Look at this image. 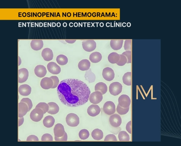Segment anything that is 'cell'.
I'll list each match as a JSON object with an SVG mask.
<instances>
[{
	"label": "cell",
	"mask_w": 181,
	"mask_h": 146,
	"mask_svg": "<svg viewBox=\"0 0 181 146\" xmlns=\"http://www.w3.org/2000/svg\"><path fill=\"white\" fill-rule=\"evenodd\" d=\"M57 91L61 102L70 107H77L85 104L89 100L91 93L87 84L73 79L62 81Z\"/></svg>",
	"instance_id": "obj_1"
},
{
	"label": "cell",
	"mask_w": 181,
	"mask_h": 146,
	"mask_svg": "<svg viewBox=\"0 0 181 146\" xmlns=\"http://www.w3.org/2000/svg\"><path fill=\"white\" fill-rule=\"evenodd\" d=\"M66 122L68 126L71 127H76L80 123V118L77 115L74 113H70L67 115Z\"/></svg>",
	"instance_id": "obj_2"
},
{
	"label": "cell",
	"mask_w": 181,
	"mask_h": 146,
	"mask_svg": "<svg viewBox=\"0 0 181 146\" xmlns=\"http://www.w3.org/2000/svg\"><path fill=\"white\" fill-rule=\"evenodd\" d=\"M44 111L40 108L34 109L30 114V118L33 121L38 122L42 120L44 114Z\"/></svg>",
	"instance_id": "obj_3"
},
{
	"label": "cell",
	"mask_w": 181,
	"mask_h": 146,
	"mask_svg": "<svg viewBox=\"0 0 181 146\" xmlns=\"http://www.w3.org/2000/svg\"><path fill=\"white\" fill-rule=\"evenodd\" d=\"M122 86L121 84L118 82H113L110 85L109 91L110 94L114 96L118 95L122 92Z\"/></svg>",
	"instance_id": "obj_4"
},
{
	"label": "cell",
	"mask_w": 181,
	"mask_h": 146,
	"mask_svg": "<svg viewBox=\"0 0 181 146\" xmlns=\"http://www.w3.org/2000/svg\"><path fill=\"white\" fill-rule=\"evenodd\" d=\"M82 45L84 51L88 52H91L95 49L97 45L96 43L94 40L87 39L83 41Z\"/></svg>",
	"instance_id": "obj_5"
},
{
	"label": "cell",
	"mask_w": 181,
	"mask_h": 146,
	"mask_svg": "<svg viewBox=\"0 0 181 146\" xmlns=\"http://www.w3.org/2000/svg\"><path fill=\"white\" fill-rule=\"evenodd\" d=\"M103 99V94L101 93L96 91L90 94L89 100L92 104H99Z\"/></svg>",
	"instance_id": "obj_6"
},
{
	"label": "cell",
	"mask_w": 181,
	"mask_h": 146,
	"mask_svg": "<svg viewBox=\"0 0 181 146\" xmlns=\"http://www.w3.org/2000/svg\"><path fill=\"white\" fill-rule=\"evenodd\" d=\"M103 111L106 114L111 115L116 111V108L114 103L111 101H108L105 103L103 106Z\"/></svg>",
	"instance_id": "obj_7"
},
{
	"label": "cell",
	"mask_w": 181,
	"mask_h": 146,
	"mask_svg": "<svg viewBox=\"0 0 181 146\" xmlns=\"http://www.w3.org/2000/svg\"><path fill=\"white\" fill-rule=\"evenodd\" d=\"M102 75L105 80L108 81H111L115 78V73L112 68L106 67L103 70Z\"/></svg>",
	"instance_id": "obj_8"
},
{
	"label": "cell",
	"mask_w": 181,
	"mask_h": 146,
	"mask_svg": "<svg viewBox=\"0 0 181 146\" xmlns=\"http://www.w3.org/2000/svg\"><path fill=\"white\" fill-rule=\"evenodd\" d=\"M29 72L26 68H22L18 70V82L19 83H23L28 79Z\"/></svg>",
	"instance_id": "obj_9"
},
{
	"label": "cell",
	"mask_w": 181,
	"mask_h": 146,
	"mask_svg": "<svg viewBox=\"0 0 181 146\" xmlns=\"http://www.w3.org/2000/svg\"><path fill=\"white\" fill-rule=\"evenodd\" d=\"M119 104L121 107L127 108L130 107L131 99L129 96L126 95H121L118 99Z\"/></svg>",
	"instance_id": "obj_10"
},
{
	"label": "cell",
	"mask_w": 181,
	"mask_h": 146,
	"mask_svg": "<svg viewBox=\"0 0 181 146\" xmlns=\"http://www.w3.org/2000/svg\"><path fill=\"white\" fill-rule=\"evenodd\" d=\"M109 121L110 124L112 126L115 128H118L121 124L122 118L118 114H113L110 117Z\"/></svg>",
	"instance_id": "obj_11"
},
{
	"label": "cell",
	"mask_w": 181,
	"mask_h": 146,
	"mask_svg": "<svg viewBox=\"0 0 181 146\" xmlns=\"http://www.w3.org/2000/svg\"><path fill=\"white\" fill-rule=\"evenodd\" d=\"M29 111V107L24 102H20L18 104V116L22 117L25 116Z\"/></svg>",
	"instance_id": "obj_12"
},
{
	"label": "cell",
	"mask_w": 181,
	"mask_h": 146,
	"mask_svg": "<svg viewBox=\"0 0 181 146\" xmlns=\"http://www.w3.org/2000/svg\"><path fill=\"white\" fill-rule=\"evenodd\" d=\"M47 69L50 73L53 74H58L61 72V68L56 63L51 62L48 64Z\"/></svg>",
	"instance_id": "obj_13"
},
{
	"label": "cell",
	"mask_w": 181,
	"mask_h": 146,
	"mask_svg": "<svg viewBox=\"0 0 181 146\" xmlns=\"http://www.w3.org/2000/svg\"><path fill=\"white\" fill-rule=\"evenodd\" d=\"M100 112V108L97 105H91L87 110L88 114L91 116H96L99 115Z\"/></svg>",
	"instance_id": "obj_14"
},
{
	"label": "cell",
	"mask_w": 181,
	"mask_h": 146,
	"mask_svg": "<svg viewBox=\"0 0 181 146\" xmlns=\"http://www.w3.org/2000/svg\"><path fill=\"white\" fill-rule=\"evenodd\" d=\"M53 85V81L50 78L45 77L41 80L40 85L43 89L45 90L52 89Z\"/></svg>",
	"instance_id": "obj_15"
},
{
	"label": "cell",
	"mask_w": 181,
	"mask_h": 146,
	"mask_svg": "<svg viewBox=\"0 0 181 146\" xmlns=\"http://www.w3.org/2000/svg\"><path fill=\"white\" fill-rule=\"evenodd\" d=\"M34 73L37 77L39 78H43L45 76L47 71L45 67L43 65H38L34 69Z\"/></svg>",
	"instance_id": "obj_16"
},
{
	"label": "cell",
	"mask_w": 181,
	"mask_h": 146,
	"mask_svg": "<svg viewBox=\"0 0 181 146\" xmlns=\"http://www.w3.org/2000/svg\"><path fill=\"white\" fill-rule=\"evenodd\" d=\"M41 55L46 61H50L53 59V52L52 50L48 48H46L43 50Z\"/></svg>",
	"instance_id": "obj_17"
},
{
	"label": "cell",
	"mask_w": 181,
	"mask_h": 146,
	"mask_svg": "<svg viewBox=\"0 0 181 146\" xmlns=\"http://www.w3.org/2000/svg\"><path fill=\"white\" fill-rule=\"evenodd\" d=\"M31 91V88L26 84L21 85L18 89V92L20 95L24 96H27L30 95Z\"/></svg>",
	"instance_id": "obj_18"
},
{
	"label": "cell",
	"mask_w": 181,
	"mask_h": 146,
	"mask_svg": "<svg viewBox=\"0 0 181 146\" xmlns=\"http://www.w3.org/2000/svg\"><path fill=\"white\" fill-rule=\"evenodd\" d=\"M43 45V42L41 39H33L30 43L31 47L34 51L40 50Z\"/></svg>",
	"instance_id": "obj_19"
},
{
	"label": "cell",
	"mask_w": 181,
	"mask_h": 146,
	"mask_svg": "<svg viewBox=\"0 0 181 146\" xmlns=\"http://www.w3.org/2000/svg\"><path fill=\"white\" fill-rule=\"evenodd\" d=\"M55 137H61L62 136L65 132L64 127L60 123H58L55 126L54 130Z\"/></svg>",
	"instance_id": "obj_20"
},
{
	"label": "cell",
	"mask_w": 181,
	"mask_h": 146,
	"mask_svg": "<svg viewBox=\"0 0 181 146\" xmlns=\"http://www.w3.org/2000/svg\"><path fill=\"white\" fill-rule=\"evenodd\" d=\"M123 39H112L110 42V45L112 49L114 50H119L122 47Z\"/></svg>",
	"instance_id": "obj_21"
},
{
	"label": "cell",
	"mask_w": 181,
	"mask_h": 146,
	"mask_svg": "<svg viewBox=\"0 0 181 146\" xmlns=\"http://www.w3.org/2000/svg\"><path fill=\"white\" fill-rule=\"evenodd\" d=\"M91 67V63L87 59H84L79 63L78 67L81 71H85L88 70Z\"/></svg>",
	"instance_id": "obj_22"
},
{
	"label": "cell",
	"mask_w": 181,
	"mask_h": 146,
	"mask_svg": "<svg viewBox=\"0 0 181 146\" xmlns=\"http://www.w3.org/2000/svg\"><path fill=\"white\" fill-rule=\"evenodd\" d=\"M108 90V88L106 84L103 82H99L96 84L95 86V92L98 91L101 93L103 95L106 93Z\"/></svg>",
	"instance_id": "obj_23"
},
{
	"label": "cell",
	"mask_w": 181,
	"mask_h": 146,
	"mask_svg": "<svg viewBox=\"0 0 181 146\" xmlns=\"http://www.w3.org/2000/svg\"><path fill=\"white\" fill-rule=\"evenodd\" d=\"M48 104L49 106V110L48 113L51 114H56L59 112V107L56 103L51 102L48 103Z\"/></svg>",
	"instance_id": "obj_24"
},
{
	"label": "cell",
	"mask_w": 181,
	"mask_h": 146,
	"mask_svg": "<svg viewBox=\"0 0 181 146\" xmlns=\"http://www.w3.org/2000/svg\"><path fill=\"white\" fill-rule=\"evenodd\" d=\"M102 58L101 54L99 52L96 51L92 53L89 57V59L93 63H96L99 62Z\"/></svg>",
	"instance_id": "obj_25"
},
{
	"label": "cell",
	"mask_w": 181,
	"mask_h": 146,
	"mask_svg": "<svg viewBox=\"0 0 181 146\" xmlns=\"http://www.w3.org/2000/svg\"><path fill=\"white\" fill-rule=\"evenodd\" d=\"M55 122L54 118L52 116H48L46 117L43 121L44 126L46 128H50L52 127Z\"/></svg>",
	"instance_id": "obj_26"
},
{
	"label": "cell",
	"mask_w": 181,
	"mask_h": 146,
	"mask_svg": "<svg viewBox=\"0 0 181 146\" xmlns=\"http://www.w3.org/2000/svg\"><path fill=\"white\" fill-rule=\"evenodd\" d=\"M84 78L89 82V83H93L96 80V76L92 73L91 69H89L88 70L86 71Z\"/></svg>",
	"instance_id": "obj_27"
},
{
	"label": "cell",
	"mask_w": 181,
	"mask_h": 146,
	"mask_svg": "<svg viewBox=\"0 0 181 146\" xmlns=\"http://www.w3.org/2000/svg\"><path fill=\"white\" fill-rule=\"evenodd\" d=\"M120 55L116 52H113L110 54L108 56V60L110 63L117 64L119 61Z\"/></svg>",
	"instance_id": "obj_28"
},
{
	"label": "cell",
	"mask_w": 181,
	"mask_h": 146,
	"mask_svg": "<svg viewBox=\"0 0 181 146\" xmlns=\"http://www.w3.org/2000/svg\"><path fill=\"white\" fill-rule=\"evenodd\" d=\"M92 136L94 140H100L103 139L104 135L101 130L96 129L93 130L92 133Z\"/></svg>",
	"instance_id": "obj_29"
},
{
	"label": "cell",
	"mask_w": 181,
	"mask_h": 146,
	"mask_svg": "<svg viewBox=\"0 0 181 146\" xmlns=\"http://www.w3.org/2000/svg\"><path fill=\"white\" fill-rule=\"evenodd\" d=\"M123 83L125 85L130 86L132 85V73L131 72H127L124 74L123 77Z\"/></svg>",
	"instance_id": "obj_30"
},
{
	"label": "cell",
	"mask_w": 181,
	"mask_h": 146,
	"mask_svg": "<svg viewBox=\"0 0 181 146\" xmlns=\"http://www.w3.org/2000/svg\"><path fill=\"white\" fill-rule=\"evenodd\" d=\"M56 61L61 66H64L68 63V57L64 55L60 54L57 57Z\"/></svg>",
	"instance_id": "obj_31"
},
{
	"label": "cell",
	"mask_w": 181,
	"mask_h": 146,
	"mask_svg": "<svg viewBox=\"0 0 181 146\" xmlns=\"http://www.w3.org/2000/svg\"><path fill=\"white\" fill-rule=\"evenodd\" d=\"M118 137L120 141H129L130 136L125 131H121L119 134Z\"/></svg>",
	"instance_id": "obj_32"
},
{
	"label": "cell",
	"mask_w": 181,
	"mask_h": 146,
	"mask_svg": "<svg viewBox=\"0 0 181 146\" xmlns=\"http://www.w3.org/2000/svg\"><path fill=\"white\" fill-rule=\"evenodd\" d=\"M36 108H40L44 111V114L48 112L49 109V106L48 104L44 102H40L36 106Z\"/></svg>",
	"instance_id": "obj_33"
},
{
	"label": "cell",
	"mask_w": 181,
	"mask_h": 146,
	"mask_svg": "<svg viewBox=\"0 0 181 146\" xmlns=\"http://www.w3.org/2000/svg\"><path fill=\"white\" fill-rule=\"evenodd\" d=\"M89 132L87 129H82L79 132V135L80 138L82 140H86L89 136Z\"/></svg>",
	"instance_id": "obj_34"
},
{
	"label": "cell",
	"mask_w": 181,
	"mask_h": 146,
	"mask_svg": "<svg viewBox=\"0 0 181 146\" xmlns=\"http://www.w3.org/2000/svg\"><path fill=\"white\" fill-rule=\"evenodd\" d=\"M129 107L126 108L122 107L118 104L117 106L116 110L119 114L123 115L126 114L129 112Z\"/></svg>",
	"instance_id": "obj_35"
},
{
	"label": "cell",
	"mask_w": 181,
	"mask_h": 146,
	"mask_svg": "<svg viewBox=\"0 0 181 146\" xmlns=\"http://www.w3.org/2000/svg\"><path fill=\"white\" fill-rule=\"evenodd\" d=\"M132 39H126L124 44V49L126 51H131L132 49Z\"/></svg>",
	"instance_id": "obj_36"
},
{
	"label": "cell",
	"mask_w": 181,
	"mask_h": 146,
	"mask_svg": "<svg viewBox=\"0 0 181 146\" xmlns=\"http://www.w3.org/2000/svg\"><path fill=\"white\" fill-rule=\"evenodd\" d=\"M120 55V58L118 62L116 64L119 66H122L127 63V60L125 56L123 54Z\"/></svg>",
	"instance_id": "obj_37"
},
{
	"label": "cell",
	"mask_w": 181,
	"mask_h": 146,
	"mask_svg": "<svg viewBox=\"0 0 181 146\" xmlns=\"http://www.w3.org/2000/svg\"><path fill=\"white\" fill-rule=\"evenodd\" d=\"M122 54L125 56L127 60V63H131L132 62V54L131 51H126L122 53Z\"/></svg>",
	"instance_id": "obj_38"
},
{
	"label": "cell",
	"mask_w": 181,
	"mask_h": 146,
	"mask_svg": "<svg viewBox=\"0 0 181 146\" xmlns=\"http://www.w3.org/2000/svg\"><path fill=\"white\" fill-rule=\"evenodd\" d=\"M41 141H52L53 137L49 134H44L41 138Z\"/></svg>",
	"instance_id": "obj_39"
},
{
	"label": "cell",
	"mask_w": 181,
	"mask_h": 146,
	"mask_svg": "<svg viewBox=\"0 0 181 146\" xmlns=\"http://www.w3.org/2000/svg\"><path fill=\"white\" fill-rule=\"evenodd\" d=\"M20 102L25 103L28 105L29 111L31 109L33 106L32 102V101L29 98H24Z\"/></svg>",
	"instance_id": "obj_40"
},
{
	"label": "cell",
	"mask_w": 181,
	"mask_h": 146,
	"mask_svg": "<svg viewBox=\"0 0 181 146\" xmlns=\"http://www.w3.org/2000/svg\"><path fill=\"white\" fill-rule=\"evenodd\" d=\"M104 141H117L116 137L113 134L107 135Z\"/></svg>",
	"instance_id": "obj_41"
},
{
	"label": "cell",
	"mask_w": 181,
	"mask_h": 146,
	"mask_svg": "<svg viewBox=\"0 0 181 146\" xmlns=\"http://www.w3.org/2000/svg\"><path fill=\"white\" fill-rule=\"evenodd\" d=\"M50 78L52 80L53 83V87L52 89L56 88L58 87L59 84V80L58 77L56 76H52Z\"/></svg>",
	"instance_id": "obj_42"
},
{
	"label": "cell",
	"mask_w": 181,
	"mask_h": 146,
	"mask_svg": "<svg viewBox=\"0 0 181 146\" xmlns=\"http://www.w3.org/2000/svg\"><path fill=\"white\" fill-rule=\"evenodd\" d=\"M68 136L66 132H65L62 136L61 137H55V140L56 141H66L68 140Z\"/></svg>",
	"instance_id": "obj_43"
},
{
	"label": "cell",
	"mask_w": 181,
	"mask_h": 146,
	"mask_svg": "<svg viewBox=\"0 0 181 146\" xmlns=\"http://www.w3.org/2000/svg\"><path fill=\"white\" fill-rule=\"evenodd\" d=\"M39 138L35 135H30L27 137V141H38Z\"/></svg>",
	"instance_id": "obj_44"
},
{
	"label": "cell",
	"mask_w": 181,
	"mask_h": 146,
	"mask_svg": "<svg viewBox=\"0 0 181 146\" xmlns=\"http://www.w3.org/2000/svg\"><path fill=\"white\" fill-rule=\"evenodd\" d=\"M126 129L127 131L129 133L132 134V121H129V123H127L126 126Z\"/></svg>",
	"instance_id": "obj_45"
},
{
	"label": "cell",
	"mask_w": 181,
	"mask_h": 146,
	"mask_svg": "<svg viewBox=\"0 0 181 146\" xmlns=\"http://www.w3.org/2000/svg\"><path fill=\"white\" fill-rule=\"evenodd\" d=\"M24 121V118L23 117H18V125L19 127L23 124Z\"/></svg>",
	"instance_id": "obj_46"
},
{
	"label": "cell",
	"mask_w": 181,
	"mask_h": 146,
	"mask_svg": "<svg viewBox=\"0 0 181 146\" xmlns=\"http://www.w3.org/2000/svg\"><path fill=\"white\" fill-rule=\"evenodd\" d=\"M65 41L69 44H73L75 42L76 39H65Z\"/></svg>",
	"instance_id": "obj_47"
},
{
	"label": "cell",
	"mask_w": 181,
	"mask_h": 146,
	"mask_svg": "<svg viewBox=\"0 0 181 146\" xmlns=\"http://www.w3.org/2000/svg\"><path fill=\"white\" fill-rule=\"evenodd\" d=\"M18 66H20L21 63V59L19 56H18Z\"/></svg>",
	"instance_id": "obj_48"
}]
</instances>
